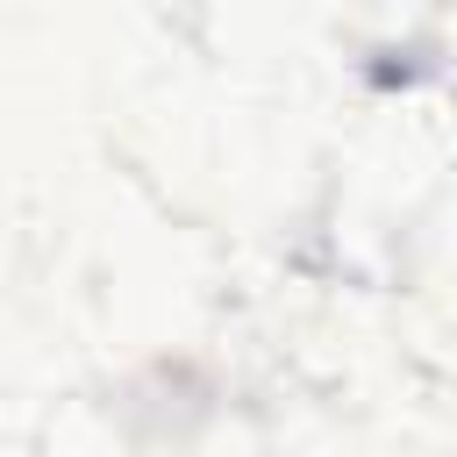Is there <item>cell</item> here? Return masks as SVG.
<instances>
[]
</instances>
